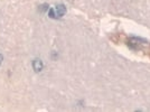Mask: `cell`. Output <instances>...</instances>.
Masks as SVG:
<instances>
[{
    "label": "cell",
    "instance_id": "obj_3",
    "mask_svg": "<svg viewBox=\"0 0 150 112\" xmlns=\"http://www.w3.org/2000/svg\"><path fill=\"white\" fill-rule=\"evenodd\" d=\"M41 10H42V11L48 10V5H43V6H41Z\"/></svg>",
    "mask_w": 150,
    "mask_h": 112
},
{
    "label": "cell",
    "instance_id": "obj_2",
    "mask_svg": "<svg viewBox=\"0 0 150 112\" xmlns=\"http://www.w3.org/2000/svg\"><path fill=\"white\" fill-rule=\"evenodd\" d=\"M44 67V64H43L42 60L39 58H36V60H33V69L35 72H41Z\"/></svg>",
    "mask_w": 150,
    "mask_h": 112
},
{
    "label": "cell",
    "instance_id": "obj_1",
    "mask_svg": "<svg viewBox=\"0 0 150 112\" xmlns=\"http://www.w3.org/2000/svg\"><path fill=\"white\" fill-rule=\"evenodd\" d=\"M65 14H66V7L63 3H58V5H56L55 8H52L48 10V16L53 19L63 17Z\"/></svg>",
    "mask_w": 150,
    "mask_h": 112
},
{
    "label": "cell",
    "instance_id": "obj_4",
    "mask_svg": "<svg viewBox=\"0 0 150 112\" xmlns=\"http://www.w3.org/2000/svg\"><path fill=\"white\" fill-rule=\"evenodd\" d=\"M2 60H3V56L0 54V65H1V63H2Z\"/></svg>",
    "mask_w": 150,
    "mask_h": 112
}]
</instances>
